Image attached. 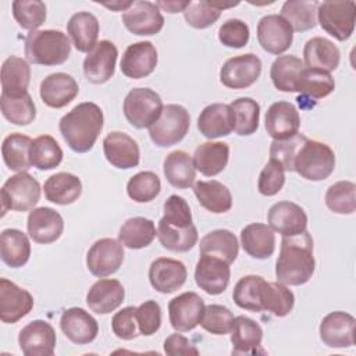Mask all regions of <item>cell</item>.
<instances>
[{"instance_id":"obj_1","label":"cell","mask_w":356,"mask_h":356,"mask_svg":"<svg viewBox=\"0 0 356 356\" xmlns=\"http://www.w3.org/2000/svg\"><path fill=\"white\" fill-rule=\"evenodd\" d=\"M316 267L313 256V238L305 231L295 236H282L280 256L275 263L277 281L284 285L306 284Z\"/></svg>"},{"instance_id":"obj_2","label":"cell","mask_w":356,"mask_h":356,"mask_svg":"<svg viewBox=\"0 0 356 356\" xmlns=\"http://www.w3.org/2000/svg\"><path fill=\"white\" fill-rule=\"evenodd\" d=\"M103 122L104 117L102 108L93 102H83L61 117L58 129L71 150L86 153L92 150L99 138Z\"/></svg>"},{"instance_id":"obj_3","label":"cell","mask_w":356,"mask_h":356,"mask_svg":"<svg viewBox=\"0 0 356 356\" xmlns=\"http://www.w3.org/2000/svg\"><path fill=\"white\" fill-rule=\"evenodd\" d=\"M24 51L29 63L53 67L68 60L71 43L68 36L61 31H32L25 38Z\"/></svg>"},{"instance_id":"obj_4","label":"cell","mask_w":356,"mask_h":356,"mask_svg":"<svg viewBox=\"0 0 356 356\" xmlns=\"http://www.w3.org/2000/svg\"><path fill=\"white\" fill-rule=\"evenodd\" d=\"M334 168V150L327 143L309 138L299 147L293 161V171L307 181L327 179Z\"/></svg>"},{"instance_id":"obj_5","label":"cell","mask_w":356,"mask_h":356,"mask_svg":"<svg viewBox=\"0 0 356 356\" xmlns=\"http://www.w3.org/2000/svg\"><path fill=\"white\" fill-rule=\"evenodd\" d=\"M163 102L150 88H134L124 99L122 110L127 121L136 129L150 128L163 111Z\"/></svg>"},{"instance_id":"obj_6","label":"cell","mask_w":356,"mask_h":356,"mask_svg":"<svg viewBox=\"0 0 356 356\" xmlns=\"http://www.w3.org/2000/svg\"><path fill=\"white\" fill-rule=\"evenodd\" d=\"M191 127V115L181 104H167L159 120L149 128L152 142L159 147H170L181 142Z\"/></svg>"},{"instance_id":"obj_7","label":"cell","mask_w":356,"mask_h":356,"mask_svg":"<svg viewBox=\"0 0 356 356\" xmlns=\"http://www.w3.org/2000/svg\"><path fill=\"white\" fill-rule=\"evenodd\" d=\"M1 217L8 210H32L40 199V185L36 178L28 172L11 175L1 186Z\"/></svg>"},{"instance_id":"obj_8","label":"cell","mask_w":356,"mask_h":356,"mask_svg":"<svg viewBox=\"0 0 356 356\" xmlns=\"http://www.w3.org/2000/svg\"><path fill=\"white\" fill-rule=\"evenodd\" d=\"M356 3L355 1H323L317 7L320 26L337 40H346L355 29Z\"/></svg>"},{"instance_id":"obj_9","label":"cell","mask_w":356,"mask_h":356,"mask_svg":"<svg viewBox=\"0 0 356 356\" xmlns=\"http://www.w3.org/2000/svg\"><path fill=\"white\" fill-rule=\"evenodd\" d=\"M124 245L113 238L97 239L86 253L88 270L99 278L114 274L124 261Z\"/></svg>"},{"instance_id":"obj_10","label":"cell","mask_w":356,"mask_h":356,"mask_svg":"<svg viewBox=\"0 0 356 356\" xmlns=\"http://www.w3.org/2000/svg\"><path fill=\"white\" fill-rule=\"evenodd\" d=\"M261 74V60L246 53L228 58L220 70V82L229 89H246L252 86Z\"/></svg>"},{"instance_id":"obj_11","label":"cell","mask_w":356,"mask_h":356,"mask_svg":"<svg viewBox=\"0 0 356 356\" xmlns=\"http://www.w3.org/2000/svg\"><path fill=\"white\" fill-rule=\"evenodd\" d=\"M204 300L196 292H184L168 303V318L171 327L178 332L195 330L204 312Z\"/></svg>"},{"instance_id":"obj_12","label":"cell","mask_w":356,"mask_h":356,"mask_svg":"<svg viewBox=\"0 0 356 356\" xmlns=\"http://www.w3.org/2000/svg\"><path fill=\"white\" fill-rule=\"evenodd\" d=\"M257 40L263 50L280 56L292 46L293 31L281 15L268 14L257 24Z\"/></svg>"},{"instance_id":"obj_13","label":"cell","mask_w":356,"mask_h":356,"mask_svg":"<svg viewBox=\"0 0 356 356\" xmlns=\"http://www.w3.org/2000/svg\"><path fill=\"white\" fill-rule=\"evenodd\" d=\"M122 24L125 28L138 36H150L159 33L164 26V17L156 3L134 1L124 11Z\"/></svg>"},{"instance_id":"obj_14","label":"cell","mask_w":356,"mask_h":356,"mask_svg":"<svg viewBox=\"0 0 356 356\" xmlns=\"http://www.w3.org/2000/svg\"><path fill=\"white\" fill-rule=\"evenodd\" d=\"M229 264L220 257L200 254L195 267L196 285L209 295L222 293L229 284Z\"/></svg>"},{"instance_id":"obj_15","label":"cell","mask_w":356,"mask_h":356,"mask_svg":"<svg viewBox=\"0 0 356 356\" xmlns=\"http://www.w3.org/2000/svg\"><path fill=\"white\" fill-rule=\"evenodd\" d=\"M56 331L44 320L28 323L18 334V345L26 356H50L56 349Z\"/></svg>"},{"instance_id":"obj_16","label":"cell","mask_w":356,"mask_h":356,"mask_svg":"<svg viewBox=\"0 0 356 356\" xmlns=\"http://www.w3.org/2000/svg\"><path fill=\"white\" fill-rule=\"evenodd\" d=\"M118 50L110 40H100L83 60V74L92 83L107 82L115 71Z\"/></svg>"},{"instance_id":"obj_17","label":"cell","mask_w":356,"mask_h":356,"mask_svg":"<svg viewBox=\"0 0 356 356\" xmlns=\"http://www.w3.org/2000/svg\"><path fill=\"white\" fill-rule=\"evenodd\" d=\"M356 320L346 312H331L320 323V339L328 348H350L355 345Z\"/></svg>"},{"instance_id":"obj_18","label":"cell","mask_w":356,"mask_h":356,"mask_svg":"<svg viewBox=\"0 0 356 356\" xmlns=\"http://www.w3.org/2000/svg\"><path fill=\"white\" fill-rule=\"evenodd\" d=\"M267 221L270 228L281 236H295L307 228L306 211L299 204L288 200L273 204L268 210Z\"/></svg>"},{"instance_id":"obj_19","label":"cell","mask_w":356,"mask_h":356,"mask_svg":"<svg viewBox=\"0 0 356 356\" xmlns=\"http://www.w3.org/2000/svg\"><path fill=\"white\" fill-rule=\"evenodd\" d=\"M33 307V296L7 278H0V320L14 324Z\"/></svg>"},{"instance_id":"obj_20","label":"cell","mask_w":356,"mask_h":356,"mask_svg":"<svg viewBox=\"0 0 356 356\" xmlns=\"http://www.w3.org/2000/svg\"><path fill=\"white\" fill-rule=\"evenodd\" d=\"M157 65V50L152 42L140 40L129 44L121 58V72L131 79L150 75Z\"/></svg>"},{"instance_id":"obj_21","label":"cell","mask_w":356,"mask_h":356,"mask_svg":"<svg viewBox=\"0 0 356 356\" xmlns=\"http://www.w3.org/2000/svg\"><path fill=\"white\" fill-rule=\"evenodd\" d=\"M103 152L106 160L120 170L134 168L140 161V150L136 140L120 131L106 135L103 139Z\"/></svg>"},{"instance_id":"obj_22","label":"cell","mask_w":356,"mask_h":356,"mask_svg":"<svg viewBox=\"0 0 356 356\" xmlns=\"http://www.w3.org/2000/svg\"><path fill=\"white\" fill-rule=\"evenodd\" d=\"M26 229L36 243L56 242L64 231V220L58 211L51 207H36L28 214Z\"/></svg>"},{"instance_id":"obj_23","label":"cell","mask_w":356,"mask_h":356,"mask_svg":"<svg viewBox=\"0 0 356 356\" xmlns=\"http://www.w3.org/2000/svg\"><path fill=\"white\" fill-rule=\"evenodd\" d=\"M264 127L274 140H284L296 134L300 128V115L296 107L289 102L273 103L267 113Z\"/></svg>"},{"instance_id":"obj_24","label":"cell","mask_w":356,"mask_h":356,"mask_svg":"<svg viewBox=\"0 0 356 356\" xmlns=\"http://www.w3.org/2000/svg\"><path fill=\"white\" fill-rule=\"evenodd\" d=\"M186 277L185 264L175 259L159 257L149 267L150 285L160 293L175 292L185 284Z\"/></svg>"},{"instance_id":"obj_25","label":"cell","mask_w":356,"mask_h":356,"mask_svg":"<svg viewBox=\"0 0 356 356\" xmlns=\"http://www.w3.org/2000/svg\"><path fill=\"white\" fill-rule=\"evenodd\" d=\"M63 334L76 345H86L96 339L99 324L96 318L81 307H70L60 317Z\"/></svg>"},{"instance_id":"obj_26","label":"cell","mask_w":356,"mask_h":356,"mask_svg":"<svg viewBox=\"0 0 356 356\" xmlns=\"http://www.w3.org/2000/svg\"><path fill=\"white\" fill-rule=\"evenodd\" d=\"M197 129L207 139L227 136L235 129V113L229 104L211 103L200 111Z\"/></svg>"},{"instance_id":"obj_27","label":"cell","mask_w":356,"mask_h":356,"mask_svg":"<svg viewBox=\"0 0 356 356\" xmlns=\"http://www.w3.org/2000/svg\"><path fill=\"white\" fill-rule=\"evenodd\" d=\"M79 88L74 76L65 72H54L40 82L39 95L42 102L51 108H63L78 95Z\"/></svg>"},{"instance_id":"obj_28","label":"cell","mask_w":356,"mask_h":356,"mask_svg":"<svg viewBox=\"0 0 356 356\" xmlns=\"http://www.w3.org/2000/svg\"><path fill=\"white\" fill-rule=\"evenodd\" d=\"M125 299V289L118 280L100 278L86 293V305L96 314H108L118 309Z\"/></svg>"},{"instance_id":"obj_29","label":"cell","mask_w":356,"mask_h":356,"mask_svg":"<svg viewBox=\"0 0 356 356\" xmlns=\"http://www.w3.org/2000/svg\"><path fill=\"white\" fill-rule=\"evenodd\" d=\"M241 245L253 259L264 260L275 250V235L267 224L252 222L241 231Z\"/></svg>"},{"instance_id":"obj_30","label":"cell","mask_w":356,"mask_h":356,"mask_svg":"<svg viewBox=\"0 0 356 356\" xmlns=\"http://www.w3.org/2000/svg\"><path fill=\"white\" fill-rule=\"evenodd\" d=\"M99 29V19L89 11L75 13L67 22V32L72 44L81 53H89L96 46Z\"/></svg>"},{"instance_id":"obj_31","label":"cell","mask_w":356,"mask_h":356,"mask_svg":"<svg viewBox=\"0 0 356 356\" xmlns=\"http://www.w3.org/2000/svg\"><path fill=\"white\" fill-rule=\"evenodd\" d=\"M263 339V330L259 323L246 317L238 316L234 320L231 330L232 355H254L259 352Z\"/></svg>"},{"instance_id":"obj_32","label":"cell","mask_w":356,"mask_h":356,"mask_svg":"<svg viewBox=\"0 0 356 356\" xmlns=\"http://www.w3.org/2000/svg\"><path fill=\"white\" fill-rule=\"evenodd\" d=\"M229 159V146L225 142H204L200 143L193 153L195 168L206 175L214 177L224 171Z\"/></svg>"},{"instance_id":"obj_33","label":"cell","mask_w":356,"mask_h":356,"mask_svg":"<svg viewBox=\"0 0 356 356\" xmlns=\"http://www.w3.org/2000/svg\"><path fill=\"white\" fill-rule=\"evenodd\" d=\"M303 60L307 68H317L331 72L338 68L341 53L334 42L316 36L306 42L303 47Z\"/></svg>"},{"instance_id":"obj_34","label":"cell","mask_w":356,"mask_h":356,"mask_svg":"<svg viewBox=\"0 0 356 356\" xmlns=\"http://www.w3.org/2000/svg\"><path fill=\"white\" fill-rule=\"evenodd\" d=\"M0 108L8 122L19 127L29 125L36 117V107L28 90L14 93L1 92Z\"/></svg>"},{"instance_id":"obj_35","label":"cell","mask_w":356,"mask_h":356,"mask_svg":"<svg viewBox=\"0 0 356 356\" xmlns=\"http://www.w3.org/2000/svg\"><path fill=\"white\" fill-rule=\"evenodd\" d=\"M44 196L49 202L67 206L78 200L82 193L81 179L71 172H57L44 181Z\"/></svg>"},{"instance_id":"obj_36","label":"cell","mask_w":356,"mask_h":356,"mask_svg":"<svg viewBox=\"0 0 356 356\" xmlns=\"http://www.w3.org/2000/svg\"><path fill=\"white\" fill-rule=\"evenodd\" d=\"M305 70L303 61L293 56H278L270 68V78L275 89L281 92H299V82L302 71Z\"/></svg>"},{"instance_id":"obj_37","label":"cell","mask_w":356,"mask_h":356,"mask_svg":"<svg viewBox=\"0 0 356 356\" xmlns=\"http://www.w3.org/2000/svg\"><path fill=\"white\" fill-rule=\"evenodd\" d=\"M31 256L28 236L17 228H7L0 235V257L11 268L25 266Z\"/></svg>"},{"instance_id":"obj_38","label":"cell","mask_w":356,"mask_h":356,"mask_svg":"<svg viewBox=\"0 0 356 356\" xmlns=\"http://www.w3.org/2000/svg\"><path fill=\"white\" fill-rule=\"evenodd\" d=\"M163 172L168 184L178 189L192 186L196 178L193 160L185 150H174L168 153L163 163Z\"/></svg>"},{"instance_id":"obj_39","label":"cell","mask_w":356,"mask_h":356,"mask_svg":"<svg viewBox=\"0 0 356 356\" xmlns=\"http://www.w3.org/2000/svg\"><path fill=\"white\" fill-rule=\"evenodd\" d=\"M193 193L200 206L214 214L225 213L232 207V195L220 181H197L193 185Z\"/></svg>"},{"instance_id":"obj_40","label":"cell","mask_w":356,"mask_h":356,"mask_svg":"<svg viewBox=\"0 0 356 356\" xmlns=\"http://www.w3.org/2000/svg\"><path fill=\"white\" fill-rule=\"evenodd\" d=\"M260 305L261 310H267L275 317H285L295 306V295L286 285L264 280L260 288Z\"/></svg>"},{"instance_id":"obj_41","label":"cell","mask_w":356,"mask_h":356,"mask_svg":"<svg viewBox=\"0 0 356 356\" xmlns=\"http://www.w3.org/2000/svg\"><path fill=\"white\" fill-rule=\"evenodd\" d=\"M239 252L236 236L229 229H214L206 234L199 243L200 254H210L222 259L228 264L234 263Z\"/></svg>"},{"instance_id":"obj_42","label":"cell","mask_w":356,"mask_h":356,"mask_svg":"<svg viewBox=\"0 0 356 356\" xmlns=\"http://www.w3.org/2000/svg\"><path fill=\"white\" fill-rule=\"evenodd\" d=\"M32 139L24 134L14 132L4 138L1 143V156L4 164L17 172H26L32 164L29 160V149Z\"/></svg>"},{"instance_id":"obj_43","label":"cell","mask_w":356,"mask_h":356,"mask_svg":"<svg viewBox=\"0 0 356 356\" xmlns=\"http://www.w3.org/2000/svg\"><path fill=\"white\" fill-rule=\"evenodd\" d=\"M157 236V229L150 218L132 217L120 228L118 241L128 249H143Z\"/></svg>"},{"instance_id":"obj_44","label":"cell","mask_w":356,"mask_h":356,"mask_svg":"<svg viewBox=\"0 0 356 356\" xmlns=\"http://www.w3.org/2000/svg\"><path fill=\"white\" fill-rule=\"evenodd\" d=\"M318 1L316 0H288L281 7V17L291 25L292 31L305 32L317 24Z\"/></svg>"},{"instance_id":"obj_45","label":"cell","mask_w":356,"mask_h":356,"mask_svg":"<svg viewBox=\"0 0 356 356\" xmlns=\"http://www.w3.org/2000/svg\"><path fill=\"white\" fill-rule=\"evenodd\" d=\"M29 160L32 167L40 171L53 170L63 161V150L53 136L40 135L32 140Z\"/></svg>"},{"instance_id":"obj_46","label":"cell","mask_w":356,"mask_h":356,"mask_svg":"<svg viewBox=\"0 0 356 356\" xmlns=\"http://www.w3.org/2000/svg\"><path fill=\"white\" fill-rule=\"evenodd\" d=\"M31 82V67L26 60L10 56L1 64V92L14 93L28 89Z\"/></svg>"},{"instance_id":"obj_47","label":"cell","mask_w":356,"mask_h":356,"mask_svg":"<svg viewBox=\"0 0 356 356\" xmlns=\"http://www.w3.org/2000/svg\"><path fill=\"white\" fill-rule=\"evenodd\" d=\"M157 238L161 246L170 252H188L197 242V229L192 224L186 228L171 227L161 220L157 224Z\"/></svg>"},{"instance_id":"obj_48","label":"cell","mask_w":356,"mask_h":356,"mask_svg":"<svg viewBox=\"0 0 356 356\" xmlns=\"http://www.w3.org/2000/svg\"><path fill=\"white\" fill-rule=\"evenodd\" d=\"M335 89V81L330 72L317 70V68H306L302 71L299 92L303 96L310 99H323L332 93Z\"/></svg>"},{"instance_id":"obj_49","label":"cell","mask_w":356,"mask_h":356,"mask_svg":"<svg viewBox=\"0 0 356 356\" xmlns=\"http://www.w3.org/2000/svg\"><path fill=\"white\" fill-rule=\"evenodd\" d=\"M231 108L235 113V132L239 136H248L257 131L260 120V104L252 97H239L234 100Z\"/></svg>"},{"instance_id":"obj_50","label":"cell","mask_w":356,"mask_h":356,"mask_svg":"<svg viewBox=\"0 0 356 356\" xmlns=\"http://www.w3.org/2000/svg\"><path fill=\"white\" fill-rule=\"evenodd\" d=\"M264 278L260 275H245L234 286L232 299L241 309L249 312H263L260 305V288Z\"/></svg>"},{"instance_id":"obj_51","label":"cell","mask_w":356,"mask_h":356,"mask_svg":"<svg viewBox=\"0 0 356 356\" xmlns=\"http://www.w3.org/2000/svg\"><path fill=\"white\" fill-rule=\"evenodd\" d=\"M327 207L337 214H352L356 210V185L352 181H338L325 192Z\"/></svg>"},{"instance_id":"obj_52","label":"cell","mask_w":356,"mask_h":356,"mask_svg":"<svg viewBox=\"0 0 356 356\" xmlns=\"http://www.w3.org/2000/svg\"><path fill=\"white\" fill-rule=\"evenodd\" d=\"M160 191V178L153 171H140L131 177L127 184V193L136 203H147L153 200Z\"/></svg>"},{"instance_id":"obj_53","label":"cell","mask_w":356,"mask_h":356,"mask_svg":"<svg viewBox=\"0 0 356 356\" xmlns=\"http://www.w3.org/2000/svg\"><path fill=\"white\" fill-rule=\"evenodd\" d=\"M13 17L22 29L38 31L46 21V4L39 0L13 1Z\"/></svg>"},{"instance_id":"obj_54","label":"cell","mask_w":356,"mask_h":356,"mask_svg":"<svg viewBox=\"0 0 356 356\" xmlns=\"http://www.w3.org/2000/svg\"><path fill=\"white\" fill-rule=\"evenodd\" d=\"M234 314L232 312L222 305H209L204 307L200 325L210 334L214 335H225L231 332L234 325Z\"/></svg>"},{"instance_id":"obj_55","label":"cell","mask_w":356,"mask_h":356,"mask_svg":"<svg viewBox=\"0 0 356 356\" xmlns=\"http://www.w3.org/2000/svg\"><path fill=\"white\" fill-rule=\"evenodd\" d=\"M221 15V10L214 7L211 1L200 0L191 1L184 11V17L188 25L196 29H204L211 26Z\"/></svg>"},{"instance_id":"obj_56","label":"cell","mask_w":356,"mask_h":356,"mask_svg":"<svg viewBox=\"0 0 356 356\" xmlns=\"http://www.w3.org/2000/svg\"><path fill=\"white\" fill-rule=\"evenodd\" d=\"M307 136L296 134L284 140H273L270 146V159L278 161L285 171H293V161L299 147Z\"/></svg>"},{"instance_id":"obj_57","label":"cell","mask_w":356,"mask_h":356,"mask_svg":"<svg viewBox=\"0 0 356 356\" xmlns=\"http://www.w3.org/2000/svg\"><path fill=\"white\" fill-rule=\"evenodd\" d=\"M164 216L160 218L163 222L175 227V228H186L192 225V213L188 202L178 195H171L164 202Z\"/></svg>"},{"instance_id":"obj_58","label":"cell","mask_w":356,"mask_h":356,"mask_svg":"<svg viewBox=\"0 0 356 356\" xmlns=\"http://www.w3.org/2000/svg\"><path fill=\"white\" fill-rule=\"evenodd\" d=\"M285 184V170L282 165L270 159L268 163L263 167L257 181V189L264 196H274L277 195Z\"/></svg>"},{"instance_id":"obj_59","label":"cell","mask_w":356,"mask_h":356,"mask_svg":"<svg viewBox=\"0 0 356 356\" xmlns=\"http://www.w3.org/2000/svg\"><path fill=\"white\" fill-rule=\"evenodd\" d=\"M249 26L246 22L238 18L227 19L218 29V40L232 49H241L249 42Z\"/></svg>"},{"instance_id":"obj_60","label":"cell","mask_w":356,"mask_h":356,"mask_svg":"<svg viewBox=\"0 0 356 356\" xmlns=\"http://www.w3.org/2000/svg\"><path fill=\"white\" fill-rule=\"evenodd\" d=\"M136 321L140 335L149 337L161 325V307L156 300H145L136 307Z\"/></svg>"},{"instance_id":"obj_61","label":"cell","mask_w":356,"mask_h":356,"mask_svg":"<svg viewBox=\"0 0 356 356\" xmlns=\"http://www.w3.org/2000/svg\"><path fill=\"white\" fill-rule=\"evenodd\" d=\"M111 328L117 338L131 341L140 335L136 321V307L127 306L117 312L111 320Z\"/></svg>"},{"instance_id":"obj_62","label":"cell","mask_w":356,"mask_h":356,"mask_svg":"<svg viewBox=\"0 0 356 356\" xmlns=\"http://www.w3.org/2000/svg\"><path fill=\"white\" fill-rule=\"evenodd\" d=\"M164 352L171 356H181V355H199V349L182 334H171L164 341Z\"/></svg>"},{"instance_id":"obj_63","label":"cell","mask_w":356,"mask_h":356,"mask_svg":"<svg viewBox=\"0 0 356 356\" xmlns=\"http://www.w3.org/2000/svg\"><path fill=\"white\" fill-rule=\"evenodd\" d=\"M189 0L188 1H157V7L163 8L164 11L170 13V14H175V13H184L185 8L189 6Z\"/></svg>"},{"instance_id":"obj_64","label":"cell","mask_w":356,"mask_h":356,"mask_svg":"<svg viewBox=\"0 0 356 356\" xmlns=\"http://www.w3.org/2000/svg\"><path fill=\"white\" fill-rule=\"evenodd\" d=\"M134 1H114V3H103L102 6L113 10V11H125L132 6Z\"/></svg>"}]
</instances>
